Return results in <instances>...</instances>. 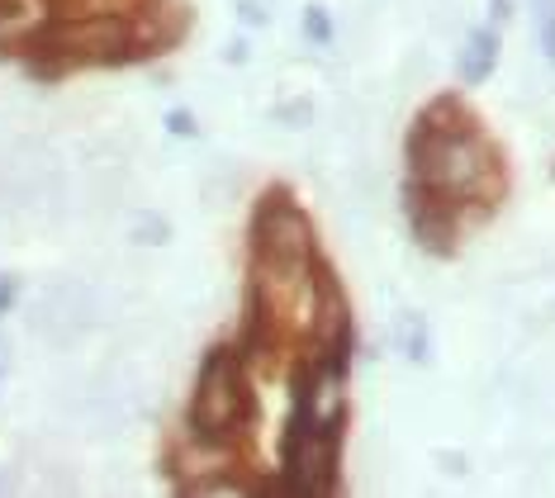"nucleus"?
<instances>
[{
	"mask_svg": "<svg viewBox=\"0 0 555 498\" xmlns=\"http://www.w3.org/2000/svg\"><path fill=\"white\" fill-rule=\"evenodd\" d=\"M409 176L423 181L447 204H489L499 195V157L470 119L461 124H423L409 138Z\"/></svg>",
	"mask_w": 555,
	"mask_h": 498,
	"instance_id": "f257e3e1",
	"label": "nucleus"
},
{
	"mask_svg": "<svg viewBox=\"0 0 555 498\" xmlns=\"http://www.w3.org/2000/svg\"><path fill=\"white\" fill-rule=\"evenodd\" d=\"M247 418H251V399H247L243 361H237V352H229V347H214L195 380L191 432L214 437V442H237Z\"/></svg>",
	"mask_w": 555,
	"mask_h": 498,
	"instance_id": "f03ea898",
	"label": "nucleus"
},
{
	"mask_svg": "<svg viewBox=\"0 0 555 498\" xmlns=\"http://www.w3.org/2000/svg\"><path fill=\"white\" fill-rule=\"evenodd\" d=\"M251 252H257V261L313 266V228L299 214V204L285 200L281 190H271L251 214Z\"/></svg>",
	"mask_w": 555,
	"mask_h": 498,
	"instance_id": "7ed1b4c3",
	"label": "nucleus"
},
{
	"mask_svg": "<svg viewBox=\"0 0 555 498\" xmlns=\"http://www.w3.org/2000/svg\"><path fill=\"white\" fill-rule=\"evenodd\" d=\"M499 62V29L489 24V29H475L470 38H465V58H461V76L470 86H479L489 72H494Z\"/></svg>",
	"mask_w": 555,
	"mask_h": 498,
	"instance_id": "20e7f679",
	"label": "nucleus"
},
{
	"mask_svg": "<svg viewBox=\"0 0 555 498\" xmlns=\"http://www.w3.org/2000/svg\"><path fill=\"white\" fill-rule=\"evenodd\" d=\"M129 238H133V242H143V247H157V242H167V238H171V224L162 219V214H153V209H138V214H133V224H129Z\"/></svg>",
	"mask_w": 555,
	"mask_h": 498,
	"instance_id": "39448f33",
	"label": "nucleus"
},
{
	"mask_svg": "<svg viewBox=\"0 0 555 498\" xmlns=\"http://www.w3.org/2000/svg\"><path fill=\"white\" fill-rule=\"evenodd\" d=\"M537 20H541V48H546L555 67V0H537Z\"/></svg>",
	"mask_w": 555,
	"mask_h": 498,
	"instance_id": "423d86ee",
	"label": "nucleus"
},
{
	"mask_svg": "<svg viewBox=\"0 0 555 498\" xmlns=\"http://www.w3.org/2000/svg\"><path fill=\"white\" fill-rule=\"evenodd\" d=\"M305 34L313 38V43H327V38H333V20H327L323 10H309V20H305Z\"/></svg>",
	"mask_w": 555,
	"mask_h": 498,
	"instance_id": "0eeeda50",
	"label": "nucleus"
},
{
	"mask_svg": "<svg viewBox=\"0 0 555 498\" xmlns=\"http://www.w3.org/2000/svg\"><path fill=\"white\" fill-rule=\"evenodd\" d=\"M167 124H171V133H185V138L195 133V119H191V114H185V110H181V114H171Z\"/></svg>",
	"mask_w": 555,
	"mask_h": 498,
	"instance_id": "6e6552de",
	"label": "nucleus"
},
{
	"mask_svg": "<svg viewBox=\"0 0 555 498\" xmlns=\"http://www.w3.org/2000/svg\"><path fill=\"white\" fill-rule=\"evenodd\" d=\"M508 20H513V0H494V29L508 24Z\"/></svg>",
	"mask_w": 555,
	"mask_h": 498,
	"instance_id": "1a4fd4ad",
	"label": "nucleus"
},
{
	"mask_svg": "<svg viewBox=\"0 0 555 498\" xmlns=\"http://www.w3.org/2000/svg\"><path fill=\"white\" fill-rule=\"evenodd\" d=\"M10 299H15V285H10V276H0V309H10Z\"/></svg>",
	"mask_w": 555,
	"mask_h": 498,
	"instance_id": "9d476101",
	"label": "nucleus"
},
{
	"mask_svg": "<svg viewBox=\"0 0 555 498\" xmlns=\"http://www.w3.org/2000/svg\"><path fill=\"white\" fill-rule=\"evenodd\" d=\"M5 375H10V342L0 337V380H5Z\"/></svg>",
	"mask_w": 555,
	"mask_h": 498,
	"instance_id": "9b49d317",
	"label": "nucleus"
},
{
	"mask_svg": "<svg viewBox=\"0 0 555 498\" xmlns=\"http://www.w3.org/2000/svg\"><path fill=\"white\" fill-rule=\"evenodd\" d=\"M0 489H5V475H0Z\"/></svg>",
	"mask_w": 555,
	"mask_h": 498,
	"instance_id": "f8f14e48",
	"label": "nucleus"
}]
</instances>
